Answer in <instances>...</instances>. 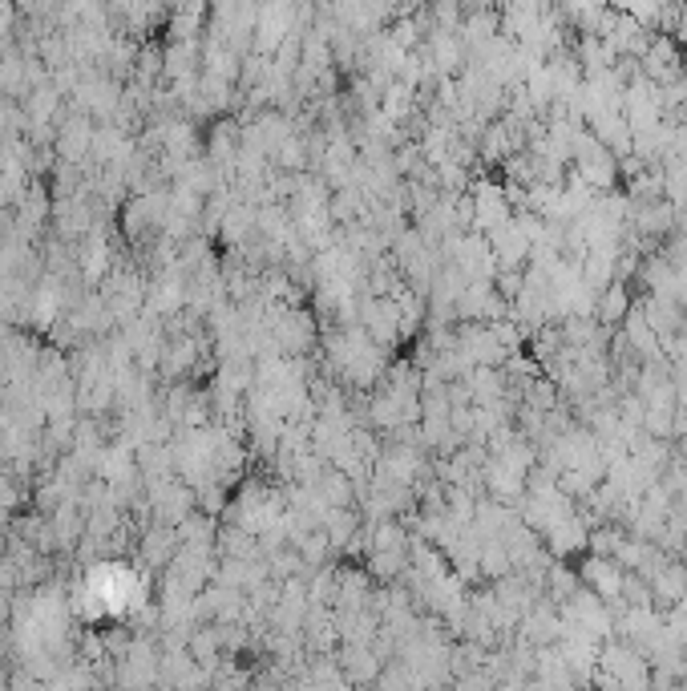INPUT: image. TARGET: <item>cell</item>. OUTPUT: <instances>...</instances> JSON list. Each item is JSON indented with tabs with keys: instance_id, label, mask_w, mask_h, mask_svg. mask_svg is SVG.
I'll list each match as a JSON object with an SVG mask.
<instances>
[{
	"instance_id": "obj_1",
	"label": "cell",
	"mask_w": 687,
	"mask_h": 691,
	"mask_svg": "<svg viewBox=\"0 0 687 691\" xmlns=\"http://www.w3.org/2000/svg\"><path fill=\"white\" fill-rule=\"evenodd\" d=\"M627 304H631L627 291H623V287H611L607 300H603V316H607V320H619V316H627Z\"/></svg>"
}]
</instances>
